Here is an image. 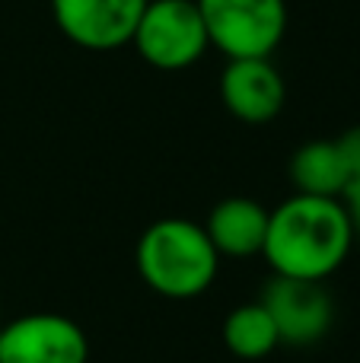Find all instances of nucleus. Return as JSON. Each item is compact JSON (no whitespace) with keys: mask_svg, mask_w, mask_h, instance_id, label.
Returning a JSON list of instances; mask_svg holds the SVG:
<instances>
[{"mask_svg":"<svg viewBox=\"0 0 360 363\" xmlns=\"http://www.w3.org/2000/svg\"><path fill=\"white\" fill-rule=\"evenodd\" d=\"M354 239L342 198L293 194L268 211L261 255L281 277L329 281L348 262Z\"/></svg>","mask_w":360,"mask_h":363,"instance_id":"1","label":"nucleus"},{"mask_svg":"<svg viewBox=\"0 0 360 363\" xmlns=\"http://www.w3.org/2000/svg\"><path fill=\"white\" fill-rule=\"evenodd\" d=\"M137 271L157 296L195 300L210 290L220 271V255L201 223L163 217L137 239Z\"/></svg>","mask_w":360,"mask_h":363,"instance_id":"2","label":"nucleus"},{"mask_svg":"<svg viewBox=\"0 0 360 363\" xmlns=\"http://www.w3.org/2000/svg\"><path fill=\"white\" fill-rule=\"evenodd\" d=\"M210 48L230 57H271L287 32L284 0H198Z\"/></svg>","mask_w":360,"mask_h":363,"instance_id":"3","label":"nucleus"},{"mask_svg":"<svg viewBox=\"0 0 360 363\" xmlns=\"http://www.w3.org/2000/svg\"><path fill=\"white\" fill-rule=\"evenodd\" d=\"M131 45L157 70H185L210 48L198 0H147Z\"/></svg>","mask_w":360,"mask_h":363,"instance_id":"4","label":"nucleus"},{"mask_svg":"<svg viewBox=\"0 0 360 363\" xmlns=\"http://www.w3.org/2000/svg\"><path fill=\"white\" fill-rule=\"evenodd\" d=\"M261 306L271 313L281 345L287 347L319 345L335 322V300L325 290V281L274 274L261 294Z\"/></svg>","mask_w":360,"mask_h":363,"instance_id":"5","label":"nucleus"},{"mask_svg":"<svg viewBox=\"0 0 360 363\" xmlns=\"http://www.w3.org/2000/svg\"><path fill=\"white\" fill-rule=\"evenodd\" d=\"M89 341L61 313H29L0 325V363H86Z\"/></svg>","mask_w":360,"mask_h":363,"instance_id":"6","label":"nucleus"},{"mask_svg":"<svg viewBox=\"0 0 360 363\" xmlns=\"http://www.w3.org/2000/svg\"><path fill=\"white\" fill-rule=\"evenodd\" d=\"M147 0H51L55 23L86 51H115L134 38Z\"/></svg>","mask_w":360,"mask_h":363,"instance_id":"7","label":"nucleus"},{"mask_svg":"<svg viewBox=\"0 0 360 363\" xmlns=\"http://www.w3.org/2000/svg\"><path fill=\"white\" fill-rule=\"evenodd\" d=\"M220 99L233 118L265 125L284 108L287 86L271 57H230L220 74Z\"/></svg>","mask_w":360,"mask_h":363,"instance_id":"8","label":"nucleus"},{"mask_svg":"<svg viewBox=\"0 0 360 363\" xmlns=\"http://www.w3.org/2000/svg\"><path fill=\"white\" fill-rule=\"evenodd\" d=\"M204 233L214 242L217 255L227 258H252L261 255L268 233V211L252 198H223L208 213Z\"/></svg>","mask_w":360,"mask_h":363,"instance_id":"9","label":"nucleus"},{"mask_svg":"<svg viewBox=\"0 0 360 363\" xmlns=\"http://www.w3.org/2000/svg\"><path fill=\"white\" fill-rule=\"evenodd\" d=\"M291 182L297 194L342 198L351 182V172L335 140H310L291 157Z\"/></svg>","mask_w":360,"mask_h":363,"instance_id":"10","label":"nucleus"},{"mask_svg":"<svg viewBox=\"0 0 360 363\" xmlns=\"http://www.w3.org/2000/svg\"><path fill=\"white\" fill-rule=\"evenodd\" d=\"M223 347L240 360H261L281 347L278 325H274L271 313L259 303H242V306L230 309L220 328Z\"/></svg>","mask_w":360,"mask_h":363,"instance_id":"11","label":"nucleus"},{"mask_svg":"<svg viewBox=\"0 0 360 363\" xmlns=\"http://www.w3.org/2000/svg\"><path fill=\"white\" fill-rule=\"evenodd\" d=\"M335 144H338V150H342V160H344V166H348L351 179H357L360 176V125L348 128L342 138H335Z\"/></svg>","mask_w":360,"mask_h":363,"instance_id":"12","label":"nucleus"},{"mask_svg":"<svg viewBox=\"0 0 360 363\" xmlns=\"http://www.w3.org/2000/svg\"><path fill=\"white\" fill-rule=\"evenodd\" d=\"M342 204H344V211H348L351 226H354V236L360 239V176L348 182V188H344V194H342Z\"/></svg>","mask_w":360,"mask_h":363,"instance_id":"13","label":"nucleus"},{"mask_svg":"<svg viewBox=\"0 0 360 363\" xmlns=\"http://www.w3.org/2000/svg\"><path fill=\"white\" fill-rule=\"evenodd\" d=\"M0 325H4V300H0Z\"/></svg>","mask_w":360,"mask_h":363,"instance_id":"14","label":"nucleus"}]
</instances>
